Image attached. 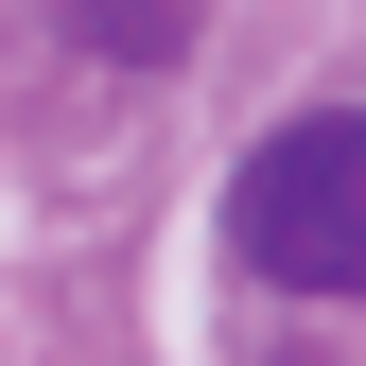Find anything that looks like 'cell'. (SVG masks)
Segmentation results:
<instances>
[{
	"instance_id": "obj_1",
	"label": "cell",
	"mask_w": 366,
	"mask_h": 366,
	"mask_svg": "<svg viewBox=\"0 0 366 366\" xmlns=\"http://www.w3.org/2000/svg\"><path fill=\"white\" fill-rule=\"evenodd\" d=\"M227 244L280 297H366V105H297L227 174Z\"/></svg>"
},
{
	"instance_id": "obj_2",
	"label": "cell",
	"mask_w": 366,
	"mask_h": 366,
	"mask_svg": "<svg viewBox=\"0 0 366 366\" xmlns=\"http://www.w3.org/2000/svg\"><path fill=\"white\" fill-rule=\"evenodd\" d=\"M70 35L122 53V70H157V53H192V0H70Z\"/></svg>"
}]
</instances>
